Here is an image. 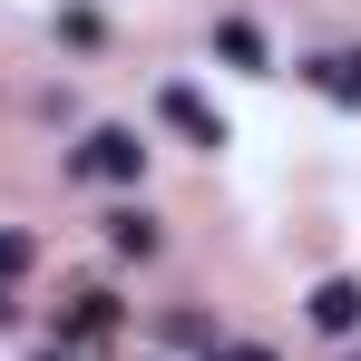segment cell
Returning <instances> with one entry per match:
<instances>
[{
    "mask_svg": "<svg viewBox=\"0 0 361 361\" xmlns=\"http://www.w3.org/2000/svg\"><path fill=\"white\" fill-rule=\"evenodd\" d=\"M137 166H147L137 127H88V137H78V176L88 185H137Z\"/></svg>",
    "mask_w": 361,
    "mask_h": 361,
    "instance_id": "1",
    "label": "cell"
},
{
    "mask_svg": "<svg viewBox=\"0 0 361 361\" xmlns=\"http://www.w3.org/2000/svg\"><path fill=\"white\" fill-rule=\"evenodd\" d=\"M312 332H332V342L361 332V283L352 274H322V283H312Z\"/></svg>",
    "mask_w": 361,
    "mask_h": 361,
    "instance_id": "2",
    "label": "cell"
},
{
    "mask_svg": "<svg viewBox=\"0 0 361 361\" xmlns=\"http://www.w3.org/2000/svg\"><path fill=\"white\" fill-rule=\"evenodd\" d=\"M157 118L176 127V137H195V147H225V118H215L195 88H166V98H157Z\"/></svg>",
    "mask_w": 361,
    "mask_h": 361,
    "instance_id": "3",
    "label": "cell"
},
{
    "mask_svg": "<svg viewBox=\"0 0 361 361\" xmlns=\"http://www.w3.org/2000/svg\"><path fill=\"white\" fill-rule=\"evenodd\" d=\"M118 332V293H78L68 302V342H108Z\"/></svg>",
    "mask_w": 361,
    "mask_h": 361,
    "instance_id": "4",
    "label": "cell"
},
{
    "mask_svg": "<svg viewBox=\"0 0 361 361\" xmlns=\"http://www.w3.org/2000/svg\"><path fill=\"white\" fill-rule=\"evenodd\" d=\"M312 78H322V98H332V108H361V49H342V59H322Z\"/></svg>",
    "mask_w": 361,
    "mask_h": 361,
    "instance_id": "5",
    "label": "cell"
},
{
    "mask_svg": "<svg viewBox=\"0 0 361 361\" xmlns=\"http://www.w3.org/2000/svg\"><path fill=\"white\" fill-rule=\"evenodd\" d=\"M215 49L235 68H264V30H254V20H215Z\"/></svg>",
    "mask_w": 361,
    "mask_h": 361,
    "instance_id": "6",
    "label": "cell"
},
{
    "mask_svg": "<svg viewBox=\"0 0 361 361\" xmlns=\"http://www.w3.org/2000/svg\"><path fill=\"white\" fill-rule=\"evenodd\" d=\"M108 244H118V254H157V225H147V215H118Z\"/></svg>",
    "mask_w": 361,
    "mask_h": 361,
    "instance_id": "7",
    "label": "cell"
},
{
    "mask_svg": "<svg viewBox=\"0 0 361 361\" xmlns=\"http://www.w3.org/2000/svg\"><path fill=\"white\" fill-rule=\"evenodd\" d=\"M20 274H30V235H0V293H10Z\"/></svg>",
    "mask_w": 361,
    "mask_h": 361,
    "instance_id": "8",
    "label": "cell"
},
{
    "mask_svg": "<svg viewBox=\"0 0 361 361\" xmlns=\"http://www.w3.org/2000/svg\"><path fill=\"white\" fill-rule=\"evenodd\" d=\"M215 361H274L264 342H215Z\"/></svg>",
    "mask_w": 361,
    "mask_h": 361,
    "instance_id": "9",
    "label": "cell"
}]
</instances>
